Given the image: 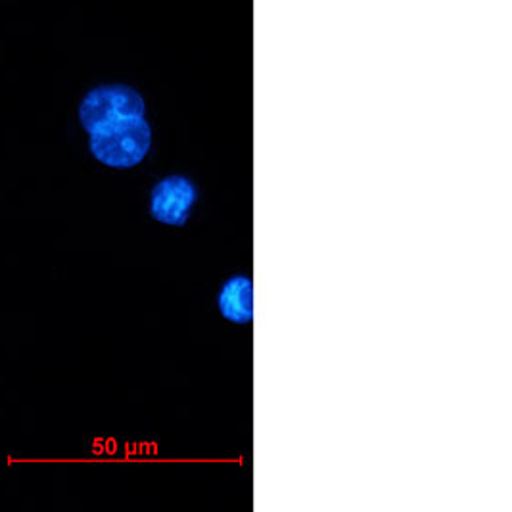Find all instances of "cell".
Listing matches in <instances>:
<instances>
[{
    "label": "cell",
    "mask_w": 512,
    "mask_h": 512,
    "mask_svg": "<svg viewBox=\"0 0 512 512\" xmlns=\"http://www.w3.org/2000/svg\"><path fill=\"white\" fill-rule=\"evenodd\" d=\"M79 121L89 135L94 160L131 169L146 160L152 148V127L142 94L129 85H102L85 94Z\"/></svg>",
    "instance_id": "cell-1"
},
{
    "label": "cell",
    "mask_w": 512,
    "mask_h": 512,
    "mask_svg": "<svg viewBox=\"0 0 512 512\" xmlns=\"http://www.w3.org/2000/svg\"><path fill=\"white\" fill-rule=\"evenodd\" d=\"M198 204V187L185 175H167L150 192V215L167 227H185Z\"/></svg>",
    "instance_id": "cell-2"
},
{
    "label": "cell",
    "mask_w": 512,
    "mask_h": 512,
    "mask_svg": "<svg viewBox=\"0 0 512 512\" xmlns=\"http://www.w3.org/2000/svg\"><path fill=\"white\" fill-rule=\"evenodd\" d=\"M217 309L233 325H248L254 319V284L248 275H233L217 294Z\"/></svg>",
    "instance_id": "cell-3"
}]
</instances>
